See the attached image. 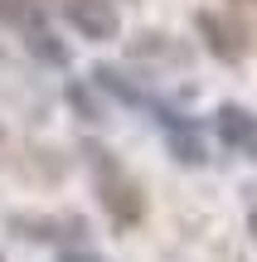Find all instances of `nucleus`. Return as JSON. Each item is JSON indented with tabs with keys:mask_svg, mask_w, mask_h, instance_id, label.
Instances as JSON below:
<instances>
[{
	"mask_svg": "<svg viewBox=\"0 0 257 262\" xmlns=\"http://www.w3.org/2000/svg\"><path fill=\"white\" fill-rule=\"evenodd\" d=\"M0 25L15 34H39L49 29V0H0Z\"/></svg>",
	"mask_w": 257,
	"mask_h": 262,
	"instance_id": "obj_7",
	"label": "nucleus"
},
{
	"mask_svg": "<svg viewBox=\"0 0 257 262\" xmlns=\"http://www.w3.org/2000/svg\"><path fill=\"white\" fill-rule=\"evenodd\" d=\"M83 156H87V170H92L97 199H102V209H107V219H112V228H116V233L136 228V224L146 219V194H141V185L126 175V165L102 146V141H87Z\"/></svg>",
	"mask_w": 257,
	"mask_h": 262,
	"instance_id": "obj_1",
	"label": "nucleus"
},
{
	"mask_svg": "<svg viewBox=\"0 0 257 262\" xmlns=\"http://www.w3.org/2000/svg\"><path fill=\"white\" fill-rule=\"evenodd\" d=\"M10 224V233H19V238H29V243H83V233H87V224L78 214H15V219H5Z\"/></svg>",
	"mask_w": 257,
	"mask_h": 262,
	"instance_id": "obj_5",
	"label": "nucleus"
},
{
	"mask_svg": "<svg viewBox=\"0 0 257 262\" xmlns=\"http://www.w3.org/2000/svg\"><path fill=\"white\" fill-rule=\"evenodd\" d=\"M194 29H199L204 49H209L219 63H243V58H248V29H243L238 19L219 15V10H199V15H194Z\"/></svg>",
	"mask_w": 257,
	"mask_h": 262,
	"instance_id": "obj_3",
	"label": "nucleus"
},
{
	"mask_svg": "<svg viewBox=\"0 0 257 262\" xmlns=\"http://www.w3.org/2000/svg\"><path fill=\"white\" fill-rule=\"evenodd\" d=\"M214 126H219V141L243 160H257V117L238 102H223L214 112Z\"/></svg>",
	"mask_w": 257,
	"mask_h": 262,
	"instance_id": "obj_6",
	"label": "nucleus"
},
{
	"mask_svg": "<svg viewBox=\"0 0 257 262\" xmlns=\"http://www.w3.org/2000/svg\"><path fill=\"white\" fill-rule=\"evenodd\" d=\"M58 262H107V257H97L92 248H63V253H58Z\"/></svg>",
	"mask_w": 257,
	"mask_h": 262,
	"instance_id": "obj_11",
	"label": "nucleus"
},
{
	"mask_svg": "<svg viewBox=\"0 0 257 262\" xmlns=\"http://www.w3.org/2000/svg\"><path fill=\"white\" fill-rule=\"evenodd\" d=\"M248 233H252V243H257V209L248 214Z\"/></svg>",
	"mask_w": 257,
	"mask_h": 262,
	"instance_id": "obj_12",
	"label": "nucleus"
},
{
	"mask_svg": "<svg viewBox=\"0 0 257 262\" xmlns=\"http://www.w3.org/2000/svg\"><path fill=\"white\" fill-rule=\"evenodd\" d=\"M25 49L39 58V63H54V68H68V44L54 34V29H39V34L25 39Z\"/></svg>",
	"mask_w": 257,
	"mask_h": 262,
	"instance_id": "obj_9",
	"label": "nucleus"
},
{
	"mask_svg": "<svg viewBox=\"0 0 257 262\" xmlns=\"http://www.w3.org/2000/svg\"><path fill=\"white\" fill-rule=\"evenodd\" d=\"M5 146H10V141H5V126H0V160H5Z\"/></svg>",
	"mask_w": 257,
	"mask_h": 262,
	"instance_id": "obj_13",
	"label": "nucleus"
},
{
	"mask_svg": "<svg viewBox=\"0 0 257 262\" xmlns=\"http://www.w3.org/2000/svg\"><path fill=\"white\" fill-rule=\"evenodd\" d=\"M68 102H73V112L83 117V122H97V117H102V107H97V97L87 93L83 83H68Z\"/></svg>",
	"mask_w": 257,
	"mask_h": 262,
	"instance_id": "obj_10",
	"label": "nucleus"
},
{
	"mask_svg": "<svg viewBox=\"0 0 257 262\" xmlns=\"http://www.w3.org/2000/svg\"><path fill=\"white\" fill-rule=\"evenodd\" d=\"M63 19L87 44H112L122 34V10L116 0H63Z\"/></svg>",
	"mask_w": 257,
	"mask_h": 262,
	"instance_id": "obj_2",
	"label": "nucleus"
},
{
	"mask_svg": "<svg viewBox=\"0 0 257 262\" xmlns=\"http://www.w3.org/2000/svg\"><path fill=\"white\" fill-rule=\"evenodd\" d=\"M155 122H160L165 146H170V156L180 160V165H204V160H209V141H204L199 122H190V117L175 112V107H155Z\"/></svg>",
	"mask_w": 257,
	"mask_h": 262,
	"instance_id": "obj_4",
	"label": "nucleus"
},
{
	"mask_svg": "<svg viewBox=\"0 0 257 262\" xmlns=\"http://www.w3.org/2000/svg\"><path fill=\"white\" fill-rule=\"evenodd\" d=\"M131 54L136 58H155V63H165V58H170V63H184V58H190L180 44H170L165 34H136L131 39Z\"/></svg>",
	"mask_w": 257,
	"mask_h": 262,
	"instance_id": "obj_8",
	"label": "nucleus"
}]
</instances>
